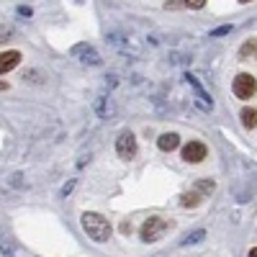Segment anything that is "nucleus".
<instances>
[{"label":"nucleus","instance_id":"dca6fc26","mask_svg":"<svg viewBox=\"0 0 257 257\" xmlns=\"http://www.w3.org/2000/svg\"><path fill=\"white\" fill-rule=\"evenodd\" d=\"M226 34H231V26H219V29H213V31H211V36H213V39L226 36Z\"/></svg>","mask_w":257,"mask_h":257},{"label":"nucleus","instance_id":"f3484780","mask_svg":"<svg viewBox=\"0 0 257 257\" xmlns=\"http://www.w3.org/2000/svg\"><path fill=\"white\" fill-rule=\"evenodd\" d=\"M185 6H188V8H193V11H198V8H203V6H206V0H185Z\"/></svg>","mask_w":257,"mask_h":257},{"label":"nucleus","instance_id":"f257e3e1","mask_svg":"<svg viewBox=\"0 0 257 257\" xmlns=\"http://www.w3.org/2000/svg\"><path fill=\"white\" fill-rule=\"evenodd\" d=\"M80 221H82V229H85V234L93 239V242H108L111 239V224H108V219H103L100 213H93V211H85L82 216H80Z\"/></svg>","mask_w":257,"mask_h":257},{"label":"nucleus","instance_id":"4468645a","mask_svg":"<svg viewBox=\"0 0 257 257\" xmlns=\"http://www.w3.org/2000/svg\"><path fill=\"white\" fill-rule=\"evenodd\" d=\"M0 249H3L6 257H13V247H11V242L6 239V234H3V231H0Z\"/></svg>","mask_w":257,"mask_h":257},{"label":"nucleus","instance_id":"aec40b11","mask_svg":"<svg viewBox=\"0 0 257 257\" xmlns=\"http://www.w3.org/2000/svg\"><path fill=\"white\" fill-rule=\"evenodd\" d=\"M249 257H257V247H254V249H249Z\"/></svg>","mask_w":257,"mask_h":257},{"label":"nucleus","instance_id":"4be33fe9","mask_svg":"<svg viewBox=\"0 0 257 257\" xmlns=\"http://www.w3.org/2000/svg\"><path fill=\"white\" fill-rule=\"evenodd\" d=\"M75 3H82V0H75Z\"/></svg>","mask_w":257,"mask_h":257},{"label":"nucleus","instance_id":"6ab92c4d","mask_svg":"<svg viewBox=\"0 0 257 257\" xmlns=\"http://www.w3.org/2000/svg\"><path fill=\"white\" fill-rule=\"evenodd\" d=\"M18 13L24 16V18H29V16H31V8H24V6H21V8H18Z\"/></svg>","mask_w":257,"mask_h":257},{"label":"nucleus","instance_id":"f8f14e48","mask_svg":"<svg viewBox=\"0 0 257 257\" xmlns=\"http://www.w3.org/2000/svg\"><path fill=\"white\" fill-rule=\"evenodd\" d=\"M239 116H242V126L244 128H254L257 126V111L254 108H244Z\"/></svg>","mask_w":257,"mask_h":257},{"label":"nucleus","instance_id":"a211bd4d","mask_svg":"<svg viewBox=\"0 0 257 257\" xmlns=\"http://www.w3.org/2000/svg\"><path fill=\"white\" fill-rule=\"evenodd\" d=\"M72 188H75V180H70L67 185L62 188V196H70V193H72Z\"/></svg>","mask_w":257,"mask_h":257},{"label":"nucleus","instance_id":"9b49d317","mask_svg":"<svg viewBox=\"0 0 257 257\" xmlns=\"http://www.w3.org/2000/svg\"><path fill=\"white\" fill-rule=\"evenodd\" d=\"M198 203H201V196L196 190H193V193H183V196H180V206L183 208H196Z\"/></svg>","mask_w":257,"mask_h":257},{"label":"nucleus","instance_id":"6e6552de","mask_svg":"<svg viewBox=\"0 0 257 257\" xmlns=\"http://www.w3.org/2000/svg\"><path fill=\"white\" fill-rule=\"evenodd\" d=\"M157 147L162 149V152H173V149H178V147H180V137H178L175 132L162 134V137L157 139Z\"/></svg>","mask_w":257,"mask_h":257},{"label":"nucleus","instance_id":"412c9836","mask_svg":"<svg viewBox=\"0 0 257 257\" xmlns=\"http://www.w3.org/2000/svg\"><path fill=\"white\" fill-rule=\"evenodd\" d=\"M239 3H249V0H239Z\"/></svg>","mask_w":257,"mask_h":257},{"label":"nucleus","instance_id":"9d476101","mask_svg":"<svg viewBox=\"0 0 257 257\" xmlns=\"http://www.w3.org/2000/svg\"><path fill=\"white\" fill-rule=\"evenodd\" d=\"M193 190H196L198 196H211V193L216 190V183H213V180H206V178H203V180H198V183H196V188H193Z\"/></svg>","mask_w":257,"mask_h":257},{"label":"nucleus","instance_id":"5701e85b","mask_svg":"<svg viewBox=\"0 0 257 257\" xmlns=\"http://www.w3.org/2000/svg\"><path fill=\"white\" fill-rule=\"evenodd\" d=\"M254 52H257V47H254Z\"/></svg>","mask_w":257,"mask_h":257},{"label":"nucleus","instance_id":"f03ea898","mask_svg":"<svg viewBox=\"0 0 257 257\" xmlns=\"http://www.w3.org/2000/svg\"><path fill=\"white\" fill-rule=\"evenodd\" d=\"M165 231H167V221L162 216H149L139 229V237H142V242H157Z\"/></svg>","mask_w":257,"mask_h":257},{"label":"nucleus","instance_id":"ddd939ff","mask_svg":"<svg viewBox=\"0 0 257 257\" xmlns=\"http://www.w3.org/2000/svg\"><path fill=\"white\" fill-rule=\"evenodd\" d=\"M201 239H206V231H203V229L185 234V237H183V244H196V242H201Z\"/></svg>","mask_w":257,"mask_h":257},{"label":"nucleus","instance_id":"7ed1b4c3","mask_svg":"<svg viewBox=\"0 0 257 257\" xmlns=\"http://www.w3.org/2000/svg\"><path fill=\"white\" fill-rule=\"evenodd\" d=\"M234 95L237 98H242V100H249L252 95H254V90H257V80L252 77V75H247V72H242V75H237L234 77Z\"/></svg>","mask_w":257,"mask_h":257},{"label":"nucleus","instance_id":"20e7f679","mask_svg":"<svg viewBox=\"0 0 257 257\" xmlns=\"http://www.w3.org/2000/svg\"><path fill=\"white\" fill-rule=\"evenodd\" d=\"M116 152L121 160H134L137 157V139L132 132H123L118 139H116Z\"/></svg>","mask_w":257,"mask_h":257},{"label":"nucleus","instance_id":"423d86ee","mask_svg":"<svg viewBox=\"0 0 257 257\" xmlns=\"http://www.w3.org/2000/svg\"><path fill=\"white\" fill-rule=\"evenodd\" d=\"M206 152H208L206 144H201V142H188V144L183 147V160L196 165V162H203V160H206Z\"/></svg>","mask_w":257,"mask_h":257},{"label":"nucleus","instance_id":"0eeeda50","mask_svg":"<svg viewBox=\"0 0 257 257\" xmlns=\"http://www.w3.org/2000/svg\"><path fill=\"white\" fill-rule=\"evenodd\" d=\"M18 62H21V52H3L0 54V75L11 72Z\"/></svg>","mask_w":257,"mask_h":257},{"label":"nucleus","instance_id":"2eb2a0df","mask_svg":"<svg viewBox=\"0 0 257 257\" xmlns=\"http://www.w3.org/2000/svg\"><path fill=\"white\" fill-rule=\"evenodd\" d=\"M8 39H13V29L6 26V24H0V44H6Z\"/></svg>","mask_w":257,"mask_h":257},{"label":"nucleus","instance_id":"39448f33","mask_svg":"<svg viewBox=\"0 0 257 257\" xmlns=\"http://www.w3.org/2000/svg\"><path fill=\"white\" fill-rule=\"evenodd\" d=\"M72 57H77L82 64H93V67H98V64H103V57L90 47V44H75L72 47V52H70Z\"/></svg>","mask_w":257,"mask_h":257},{"label":"nucleus","instance_id":"1a4fd4ad","mask_svg":"<svg viewBox=\"0 0 257 257\" xmlns=\"http://www.w3.org/2000/svg\"><path fill=\"white\" fill-rule=\"evenodd\" d=\"M95 108H98L100 118H111V116L116 113V108H113V103H111V98H105V95H100V98L95 100Z\"/></svg>","mask_w":257,"mask_h":257}]
</instances>
